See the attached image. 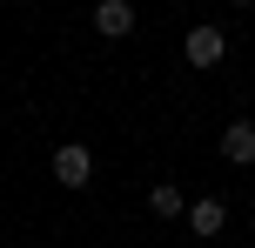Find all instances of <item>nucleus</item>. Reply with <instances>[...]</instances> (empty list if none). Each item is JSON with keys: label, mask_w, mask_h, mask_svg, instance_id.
<instances>
[{"label": "nucleus", "mask_w": 255, "mask_h": 248, "mask_svg": "<svg viewBox=\"0 0 255 248\" xmlns=\"http://www.w3.org/2000/svg\"><path fill=\"white\" fill-rule=\"evenodd\" d=\"M148 208H154V215H188V201H181L175 181H161V188H148Z\"/></svg>", "instance_id": "obj_6"}, {"label": "nucleus", "mask_w": 255, "mask_h": 248, "mask_svg": "<svg viewBox=\"0 0 255 248\" xmlns=\"http://www.w3.org/2000/svg\"><path fill=\"white\" fill-rule=\"evenodd\" d=\"M181 222H188L195 235H222V222H229V208H222L215 195H202V201H188V215H181Z\"/></svg>", "instance_id": "obj_4"}, {"label": "nucleus", "mask_w": 255, "mask_h": 248, "mask_svg": "<svg viewBox=\"0 0 255 248\" xmlns=\"http://www.w3.org/2000/svg\"><path fill=\"white\" fill-rule=\"evenodd\" d=\"M54 181H61V188H88L94 181V148L61 141V148H54Z\"/></svg>", "instance_id": "obj_1"}, {"label": "nucleus", "mask_w": 255, "mask_h": 248, "mask_svg": "<svg viewBox=\"0 0 255 248\" xmlns=\"http://www.w3.org/2000/svg\"><path fill=\"white\" fill-rule=\"evenodd\" d=\"M94 27H101L108 40H121L128 27H134V7H128V0H101V7H94Z\"/></svg>", "instance_id": "obj_5"}, {"label": "nucleus", "mask_w": 255, "mask_h": 248, "mask_svg": "<svg viewBox=\"0 0 255 248\" xmlns=\"http://www.w3.org/2000/svg\"><path fill=\"white\" fill-rule=\"evenodd\" d=\"M181 54H188V67H215L222 54H229V40H222V27H188Z\"/></svg>", "instance_id": "obj_2"}, {"label": "nucleus", "mask_w": 255, "mask_h": 248, "mask_svg": "<svg viewBox=\"0 0 255 248\" xmlns=\"http://www.w3.org/2000/svg\"><path fill=\"white\" fill-rule=\"evenodd\" d=\"M222 161H235V168L255 161V121H229V134H222Z\"/></svg>", "instance_id": "obj_3"}]
</instances>
